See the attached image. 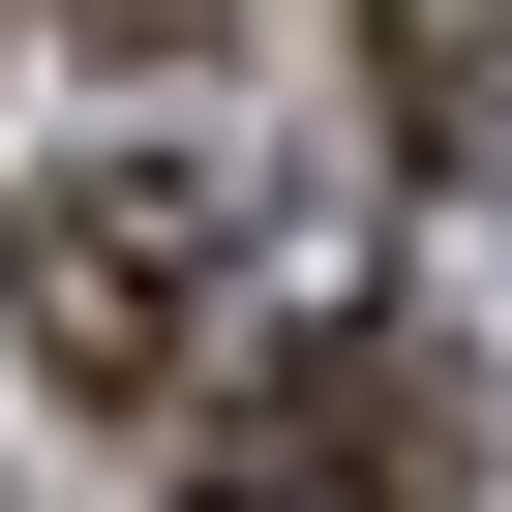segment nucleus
Returning a JSON list of instances; mask_svg holds the SVG:
<instances>
[{
  "label": "nucleus",
  "mask_w": 512,
  "mask_h": 512,
  "mask_svg": "<svg viewBox=\"0 0 512 512\" xmlns=\"http://www.w3.org/2000/svg\"><path fill=\"white\" fill-rule=\"evenodd\" d=\"M211 512H482V362L392 332V302L272 332V362L211 392Z\"/></svg>",
  "instance_id": "f257e3e1"
},
{
  "label": "nucleus",
  "mask_w": 512,
  "mask_h": 512,
  "mask_svg": "<svg viewBox=\"0 0 512 512\" xmlns=\"http://www.w3.org/2000/svg\"><path fill=\"white\" fill-rule=\"evenodd\" d=\"M211 272H241V211H211L181 151L31 181V362H61L91 422H181V392H211Z\"/></svg>",
  "instance_id": "f03ea898"
},
{
  "label": "nucleus",
  "mask_w": 512,
  "mask_h": 512,
  "mask_svg": "<svg viewBox=\"0 0 512 512\" xmlns=\"http://www.w3.org/2000/svg\"><path fill=\"white\" fill-rule=\"evenodd\" d=\"M392 31V151H482L512 121V0H362Z\"/></svg>",
  "instance_id": "7ed1b4c3"
},
{
  "label": "nucleus",
  "mask_w": 512,
  "mask_h": 512,
  "mask_svg": "<svg viewBox=\"0 0 512 512\" xmlns=\"http://www.w3.org/2000/svg\"><path fill=\"white\" fill-rule=\"evenodd\" d=\"M61 31H91V61H211V0H61Z\"/></svg>",
  "instance_id": "20e7f679"
}]
</instances>
